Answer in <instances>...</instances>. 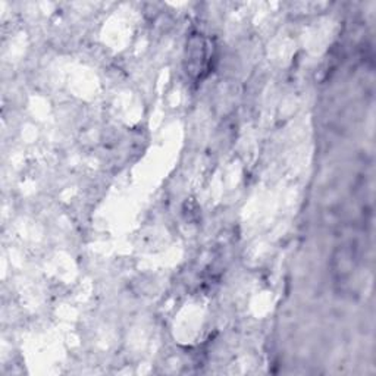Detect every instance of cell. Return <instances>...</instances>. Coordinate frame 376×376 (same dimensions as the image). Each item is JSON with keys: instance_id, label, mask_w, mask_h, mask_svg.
<instances>
[{"instance_id": "1", "label": "cell", "mask_w": 376, "mask_h": 376, "mask_svg": "<svg viewBox=\"0 0 376 376\" xmlns=\"http://www.w3.org/2000/svg\"><path fill=\"white\" fill-rule=\"evenodd\" d=\"M209 55H207V46L206 40L202 37H195L191 38L190 47H188V72H195L202 75L203 71L207 69V61H209Z\"/></svg>"}]
</instances>
